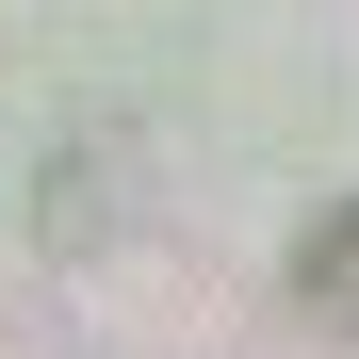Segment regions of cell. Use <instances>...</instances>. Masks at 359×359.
Here are the masks:
<instances>
[{
    "label": "cell",
    "instance_id": "cell-1",
    "mask_svg": "<svg viewBox=\"0 0 359 359\" xmlns=\"http://www.w3.org/2000/svg\"><path fill=\"white\" fill-rule=\"evenodd\" d=\"M294 311H311V327H359V196H327L311 229H294Z\"/></svg>",
    "mask_w": 359,
    "mask_h": 359
}]
</instances>
